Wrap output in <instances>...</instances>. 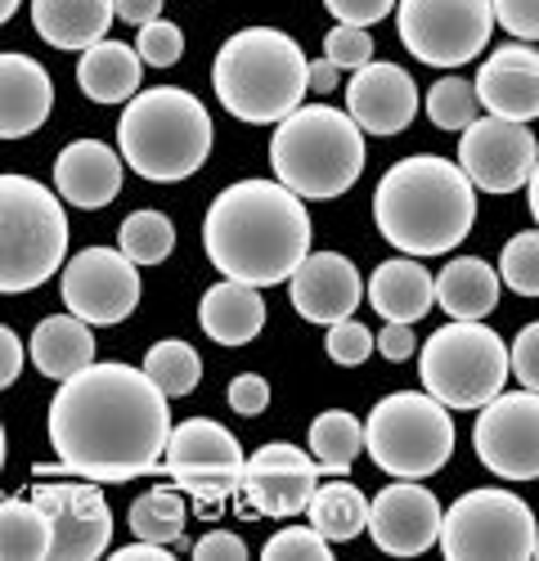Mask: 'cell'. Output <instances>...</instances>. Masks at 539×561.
<instances>
[{
    "label": "cell",
    "mask_w": 539,
    "mask_h": 561,
    "mask_svg": "<svg viewBox=\"0 0 539 561\" xmlns=\"http://www.w3.org/2000/svg\"><path fill=\"white\" fill-rule=\"evenodd\" d=\"M535 162L539 145L526 122H504L485 113L459 139V167L481 194H517L521 184H530Z\"/></svg>",
    "instance_id": "9a60e30c"
},
{
    "label": "cell",
    "mask_w": 539,
    "mask_h": 561,
    "mask_svg": "<svg viewBox=\"0 0 539 561\" xmlns=\"http://www.w3.org/2000/svg\"><path fill=\"white\" fill-rule=\"evenodd\" d=\"M243 467H248V458L230 427L211 423V417H185L180 427H171L162 472L194 503L220 507L225 499L243 494Z\"/></svg>",
    "instance_id": "7c38bea8"
},
{
    "label": "cell",
    "mask_w": 539,
    "mask_h": 561,
    "mask_svg": "<svg viewBox=\"0 0 539 561\" xmlns=\"http://www.w3.org/2000/svg\"><path fill=\"white\" fill-rule=\"evenodd\" d=\"M32 351V364L45 373V378H72V373H81L85 364H95V333H90V323L77 319L72 310L68 314H50L36 323V333L27 342Z\"/></svg>",
    "instance_id": "83f0119b"
},
{
    "label": "cell",
    "mask_w": 539,
    "mask_h": 561,
    "mask_svg": "<svg viewBox=\"0 0 539 561\" xmlns=\"http://www.w3.org/2000/svg\"><path fill=\"white\" fill-rule=\"evenodd\" d=\"M535 557H539V539H535Z\"/></svg>",
    "instance_id": "9f6ffc18"
},
{
    "label": "cell",
    "mask_w": 539,
    "mask_h": 561,
    "mask_svg": "<svg viewBox=\"0 0 539 561\" xmlns=\"http://www.w3.org/2000/svg\"><path fill=\"white\" fill-rule=\"evenodd\" d=\"M374 220L382 239L404 256H445L472 233L477 190L459 162L414 153L378 180Z\"/></svg>",
    "instance_id": "3957f363"
},
{
    "label": "cell",
    "mask_w": 539,
    "mask_h": 561,
    "mask_svg": "<svg viewBox=\"0 0 539 561\" xmlns=\"http://www.w3.org/2000/svg\"><path fill=\"white\" fill-rule=\"evenodd\" d=\"M190 552H194V561H243L248 557V543L234 530H211Z\"/></svg>",
    "instance_id": "bcb514c9"
},
{
    "label": "cell",
    "mask_w": 539,
    "mask_h": 561,
    "mask_svg": "<svg viewBox=\"0 0 539 561\" xmlns=\"http://www.w3.org/2000/svg\"><path fill=\"white\" fill-rule=\"evenodd\" d=\"M359 449H365V423L346 409H329L310 423V454L320 462V472L329 477H346Z\"/></svg>",
    "instance_id": "1f68e13d"
},
{
    "label": "cell",
    "mask_w": 539,
    "mask_h": 561,
    "mask_svg": "<svg viewBox=\"0 0 539 561\" xmlns=\"http://www.w3.org/2000/svg\"><path fill=\"white\" fill-rule=\"evenodd\" d=\"M500 270L485 265L481 256H459L436 274V306L449 319H485L500 306Z\"/></svg>",
    "instance_id": "f1b7e54d"
},
{
    "label": "cell",
    "mask_w": 539,
    "mask_h": 561,
    "mask_svg": "<svg viewBox=\"0 0 539 561\" xmlns=\"http://www.w3.org/2000/svg\"><path fill=\"white\" fill-rule=\"evenodd\" d=\"M113 14H117L122 23L145 27V23L162 19V0H113Z\"/></svg>",
    "instance_id": "681fc988"
},
{
    "label": "cell",
    "mask_w": 539,
    "mask_h": 561,
    "mask_svg": "<svg viewBox=\"0 0 539 561\" xmlns=\"http://www.w3.org/2000/svg\"><path fill=\"white\" fill-rule=\"evenodd\" d=\"M314 490H320V462L306 458V449L288 440L261 445L243 467V499L261 517H275V522L301 517Z\"/></svg>",
    "instance_id": "e0dca14e"
},
{
    "label": "cell",
    "mask_w": 539,
    "mask_h": 561,
    "mask_svg": "<svg viewBox=\"0 0 539 561\" xmlns=\"http://www.w3.org/2000/svg\"><path fill=\"white\" fill-rule=\"evenodd\" d=\"M0 561H50V522L36 499H0Z\"/></svg>",
    "instance_id": "4dcf8cb0"
},
{
    "label": "cell",
    "mask_w": 539,
    "mask_h": 561,
    "mask_svg": "<svg viewBox=\"0 0 539 561\" xmlns=\"http://www.w3.org/2000/svg\"><path fill=\"white\" fill-rule=\"evenodd\" d=\"M324 59L337 64V72H355L374 59V36L369 27H351V23H337L329 36H324Z\"/></svg>",
    "instance_id": "60d3db41"
},
{
    "label": "cell",
    "mask_w": 539,
    "mask_h": 561,
    "mask_svg": "<svg viewBox=\"0 0 539 561\" xmlns=\"http://www.w3.org/2000/svg\"><path fill=\"white\" fill-rule=\"evenodd\" d=\"M310 216L306 198L284 190L279 180H239L220 190L203 220L207 261L252 288L288 284L293 270L310 252Z\"/></svg>",
    "instance_id": "7a4b0ae2"
},
{
    "label": "cell",
    "mask_w": 539,
    "mask_h": 561,
    "mask_svg": "<svg viewBox=\"0 0 539 561\" xmlns=\"http://www.w3.org/2000/svg\"><path fill=\"white\" fill-rule=\"evenodd\" d=\"M19 5H23V0H0V27H5L19 14Z\"/></svg>",
    "instance_id": "db71d44e"
},
{
    "label": "cell",
    "mask_w": 539,
    "mask_h": 561,
    "mask_svg": "<svg viewBox=\"0 0 539 561\" xmlns=\"http://www.w3.org/2000/svg\"><path fill=\"white\" fill-rule=\"evenodd\" d=\"M135 55H140L149 68H175L180 55H185V32L167 19H153L140 27V36H135Z\"/></svg>",
    "instance_id": "ab89813d"
},
{
    "label": "cell",
    "mask_w": 539,
    "mask_h": 561,
    "mask_svg": "<svg viewBox=\"0 0 539 561\" xmlns=\"http://www.w3.org/2000/svg\"><path fill=\"white\" fill-rule=\"evenodd\" d=\"M346 113L365 135H400L418 117V85L400 64L369 59L346 85Z\"/></svg>",
    "instance_id": "d6986e66"
},
{
    "label": "cell",
    "mask_w": 539,
    "mask_h": 561,
    "mask_svg": "<svg viewBox=\"0 0 539 561\" xmlns=\"http://www.w3.org/2000/svg\"><path fill=\"white\" fill-rule=\"evenodd\" d=\"M306 517H310V526L320 530L329 543H351L355 535H365V526H369V499L359 494L351 481H329V485L314 490Z\"/></svg>",
    "instance_id": "f546056e"
},
{
    "label": "cell",
    "mask_w": 539,
    "mask_h": 561,
    "mask_svg": "<svg viewBox=\"0 0 539 561\" xmlns=\"http://www.w3.org/2000/svg\"><path fill=\"white\" fill-rule=\"evenodd\" d=\"M530 216L539 225V162H535V175H530Z\"/></svg>",
    "instance_id": "f5cc1de1"
},
{
    "label": "cell",
    "mask_w": 539,
    "mask_h": 561,
    "mask_svg": "<svg viewBox=\"0 0 539 561\" xmlns=\"http://www.w3.org/2000/svg\"><path fill=\"white\" fill-rule=\"evenodd\" d=\"M270 167L284 190L306 203L342 198L365 171V130L342 108L301 104L275 126Z\"/></svg>",
    "instance_id": "8992f818"
},
{
    "label": "cell",
    "mask_w": 539,
    "mask_h": 561,
    "mask_svg": "<svg viewBox=\"0 0 539 561\" xmlns=\"http://www.w3.org/2000/svg\"><path fill=\"white\" fill-rule=\"evenodd\" d=\"M365 297L387 323H418L436 306V278L418 265V256H395L374 270Z\"/></svg>",
    "instance_id": "cb8c5ba5"
},
{
    "label": "cell",
    "mask_w": 539,
    "mask_h": 561,
    "mask_svg": "<svg viewBox=\"0 0 539 561\" xmlns=\"http://www.w3.org/2000/svg\"><path fill=\"white\" fill-rule=\"evenodd\" d=\"M477 100L490 117L504 122H535L539 117V50L513 41L500 45L477 72Z\"/></svg>",
    "instance_id": "44dd1931"
},
{
    "label": "cell",
    "mask_w": 539,
    "mask_h": 561,
    "mask_svg": "<svg viewBox=\"0 0 539 561\" xmlns=\"http://www.w3.org/2000/svg\"><path fill=\"white\" fill-rule=\"evenodd\" d=\"M500 278L517 297H539V229H526L508 239L500 256Z\"/></svg>",
    "instance_id": "8d00e7d4"
},
{
    "label": "cell",
    "mask_w": 539,
    "mask_h": 561,
    "mask_svg": "<svg viewBox=\"0 0 539 561\" xmlns=\"http://www.w3.org/2000/svg\"><path fill=\"white\" fill-rule=\"evenodd\" d=\"M211 90L230 117L248 126H270V122L279 126L306 100L310 64L288 32L243 27L216 50Z\"/></svg>",
    "instance_id": "277c9868"
},
{
    "label": "cell",
    "mask_w": 539,
    "mask_h": 561,
    "mask_svg": "<svg viewBox=\"0 0 539 561\" xmlns=\"http://www.w3.org/2000/svg\"><path fill=\"white\" fill-rule=\"evenodd\" d=\"M113 0H32V27L55 50H90L113 27Z\"/></svg>",
    "instance_id": "484cf974"
},
{
    "label": "cell",
    "mask_w": 539,
    "mask_h": 561,
    "mask_svg": "<svg viewBox=\"0 0 539 561\" xmlns=\"http://www.w3.org/2000/svg\"><path fill=\"white\" fill-rule=\"evenodd\" d=\"M19 373H23V342H19L14 329H5V323H0V391L14 387Z\"/></svg>",
    "instance_id": "c3c4849f"
},
{
    "label": "cell",
    "mask_w": 539,
    "mask_h": 561,
    "mask_svg": "<svg viewBox=\"0 0 539 561\" xmlns=\"http://www.w3.org/2000/svg\"><path fill=\"white\" fill-rule=\"evenodd\" d=\"M395 32L418 64L463 68L490 45L494 10L490 0H395Z\"/></svg>",
    "instance_id": "8fae6325"
},
{
    "label": "cell",
    "mask_w": 539,
    "mask_h": 561,
    "mask_svg": "<svg viewBox=\"0 0 539 561\" xmlns=\"http://www.w3.org/2000/svg\"><path fill=\"white\" fill-rule=\"evenodd\" d=\"M171 440V409L162 387L130 364H85L59 382L50 400V445L59 472L95 485L149 477Z\"/></svg>",
    "instance_id": "6da1fadb"
},
{
    "label": "cell",
    "mask_w": 539,
    "mask_h": 561,
    "mask_svg": "<svg viewBox=\"0 0 539 561\" xmlns=\"http://www.w3.org/2000/svg\"><path fill=\"white\" fill-rule=\"evenodd\" d=\"M0 467H5V427H0Z\"/></svg>",
    "instance_id": "11a10c76"
},
{
    "label": "cell",
    "mask_w": 539,
    "mask_h": 561,
    "mask_svg": "<svg viewBox=\"0 0 539 561\" xmlns=\"http://www.w3.org/2000/svg\"><path fill=\"white\" fill-rule=\"evenodd\" d=\"M440 517H445V507L432 490H423L418 481H395V485L378 490V499H369L365 535L391 557H418V552L436 548Z\"/></svg>",
    "instance_id": "ac0fdd59"
},
{
    "label": "cell",
    "mask_w": 539,
    "mask_h": 561,
    "mask_svg": "<svg viewBox=\"0 0 539 561\" xmlns=\"http://www.w3.org/2000/svg\"><path fill=\"white\" fill-rule=\"evenodd\" d=\"M64 306L90 329H113L140 306V265L122 248H85L64 265Z\"/></svg>",
    "instance_id": "5bb4252c"
},
{
    "label": "cell",
    "mask_w": 539,
    "mask_h": 561,
    "mask_svg": "<svg viewBox=\"0 0 539 561\" xmlns=\"http://www.w3.org/2000/svg\"><path fill=\"white\" fill-rule=\"evenodd\" d=\"M140 77H145V59L135 55V45L126 41H95L90 50H81L77 59V85L85 100L95 104H126L140 95Z\"/></svg>",
    "instance_id": "4316f807"
},
{
    "label": "cell",
    "mask_w": 539,
    "mask_h": 561,
    "mask_svg": "<svg viewBox=\"0 0 539 561\" xmlns=\"http://www.w3.org/2000/svg\"><path fill=\"white\" fill-rule=\"evenodd\" d=\"M64 256V198L32 175H0V297H19L50 284Z\"/></svg>",
    "instance_id": "52a82bcc"
},
{
    "label": "cell",
    "mask_w": 539,
    "mask_h": 561,
    "mask_svg": "<svg viewBox=\"0 0 539 561\" xmlns=\"http://www.w3.org/2000/svg\"><path fill=\"white\" fill-rule=\"evenodd\" d=\"M113 561H167V543H149V539H135L130 548H117Z\"/></svg>",
    "instance_id": "f907efd6"
},
{
    "label": "cell",
    "mask_w": 539,
    "mask_h": 561,
    "mask_svg": "<svg viewBox=\"0 0 539 561\" xmlns=\"http://www.w3.org/2000/svg\"><path fill=\"white\" fill-rule=\"evenodd\" d=\"M477 458L504 481H539V391H500L477 409Z\"/></svg>",
    "instance_id": "4fadbf2b"
},
{
    "label": "cell",
    "mask_w": 539,
    "mask_h": 561,
    "mask_svg": "<svg viewBox=\"0 0 539 561\" xmlns=\"http://www.w3.org/2000/svg\"><path fill=\"white\" fill-rule=\"evenodd\" d=\"M265 561H329V539L314 526H284L265 539Z\"/></svg>",
    "instance_id": "74e56055"
},
{
    "label": "cell",
    "mask_w": 539,
    "mask_h": 561,
    "mask_svg": "<svg viewBox=\"0 0 539 561\" xmlns=\"http://www.w3.org/2000/svg\"><path fill=\"white\" fill-rule=\"evenodd\" d=\"M324 10H329L337 23L374 27V23H382V19L395 10V0H324Z\"/></svg>",
    "instance_id": "ee69618b"
},
{
    "label": "cell",
    "mask_w": 539,
    "mask_h": 561,
    "mask_svg": "<svg viewBox=\"0 0 539 561\" xmlns=\"http://www.w3.org/2000/svg\"><path fill=\"white\" fill-rule=\"evenodd\" d=\"M145 373L162 387L167 400H180V396H190L198 382H203V359L190 342H180V337H167L158 346H149L145 355Z\"/></svg>",
    "instance_id": "836d02e7"
},
{
    "label": "cell",
    "mask_w": 539,
    "mask_h": 561,
    "mask_svg": "<svg viewBox=\"0 0 539 561\" xmlns=\"http://www.w3.org/2000/svg\"><path fill=\"white\" fill-rule=\"evenodd\" d=\"M535 512L513 490H468L440 517V552L449 561H526L535 557Z\"/></svg>",
    "instance_id": "30bf717a"
},
{
    "label": "cell",
    "mask_w": 539,
    "mask_h": 561,
    "mask_svg": "<svg viewBox=\"0 0 539 561\" xmlns=\"http://www.w3.org/2000/svg\"><path fill=\"white\" fill-rule=\"evenodd\" d=\"M225 396H230V409L243 413V417H256V413L270 409V382L261 378V373H239Z\"/></svg>",
    "instance_id": "f6af8a7d"
},
{
    "label": "cell",
    "mask_w": 539,
    "mask_h": 561,
    "mask_svg": "<svg viewBox=\"0 0 539 561\" xmlns=\"http://www.w3.org/2000/svg\"><path fill=\"white\" fill-rule=\"evenodd\" d=\"M32 499L50 522V561H95L113 543V507L95 481L36 485Z\"/></svg>",
    "instance_id": "2e32d148"
},
{
    "label": "cell",
    "mask_w": 539,
    "mask_h": 561,
    "mask_svg": "<svg viewBox=\"0 0 539 561\" xmlns=\"http://www.w3.org/2000/svg\"><path fill=\"white\" fill-rule=\"evenodd\" d=\"M117 153L153 184L190 180L211 153V113L180 85L140 90L117 122Z\"/></svg>",
    "instance_id": "5b68a950"
},
{
    "label": "cell",
    "mask_w": 539,
    "mask_h": 561,
    "mask_svg": "<svg viewBox=\"0 0 539 561\" xmlns=\"http://www.w3.org/2000/svg\"><path fill=\"white\" fill-rule=\"evenodd\" d=\"M288 297L306 323L329 329L337 319H351L355 306L365 301V278L342 252H306V261L288 278Z\"/></svg>",
    "instance_id": "ffe728a7"
},
{
    "label": "cell",
    "mask_w": 539,
    "mask_h": 561,
    "mask_svg": "<svg viewBox=\"0 0 539 561\" xmlns=\"http://www.w3.org/2000/svg\"><path fill=\"white\" fill-rule=\"evenodd\" d=\"M490 10L517 41H539V0H490Z\"/></svg>",
    "instance_id": "7bdbcfd3"
},
{
    "label": "cell",
    "mask_w": 539,
    "mask_h": 561,
    "mask_svg": "<svg viewBox=\"0 0 539 561\" xmlns=\"http://www.w3.org/2000/svg\"><path fill=\"white\" fill-rule=\"evenodd\" d=\"M130 522V535L135 539H149V543H180V535H185V522H190V507L185 499H180V490H145L140 499L130 503L126 512Z\"/></svg>",
    "instance_id": "d6a6232c"
},
{
    "label": "cell",
    "mask_w": 539,
    "mask_h": 561,
    "mask_svg": "<svg viewBox=\"0 0 539 561\" xmlns=\"http://www.w3.org/2000/svg\"><path fill=\"white\" fill-rule=\"evenodd\" d=\"M418 351V337H414V323H387L378 333V355L391 359V364H404Z\"/></svg>",
    "instance_id": "7dc6e473"
},
{
    "label": "cell",
    "mask_w": 539,
    "mask_h": 561,
    "mask_svg": "<svg viewBox=\"0 0 539 561\" xmlns=\"http://www.w3.org/2000/svg\"><path fill=\"white\" fill-rule=\"evenodd\" d=\"M508 368L526 391H539V319L526 323V329L517 333V342L508 346Z\"/></svg>",
    "instance_id": "b9f144b4"
},
{
    "label": "cell",
    "mask_w": 539,
    "mask_h": 561,
    "mask_svg": "<svg viewBox=\"0 0 539 561\" xmlns=\"http://www.w3.org/2000/svg\"><path fill=\"white\" fill-rule=\"evenodd\" d=\"M55 108V81L32 55L5 50L0 55V139L36 135L50 122Z\"/></svg>",
    "instance_id": "603a6c76"
},
{
    "label": "cell",
    "mask_w": 539,
    "mask_h": 561,
    "mask_svg": "<svg viewBox=\"0 0 539 561\" xmlns=\"http://www.w3.org/2000/svg\"><path fill=\"white\" fill-rule=\"evenodd\" d=\"M427 117L440 130H468L481 117V100H477V85L463 77H440L427 90Z\"/></svg>",
    "instance_id": "d590c367"
},
{
    "label": "cell",
    "mask_w": 539,
    "mask_h": 561,
    "mask_svg": "<svg viewBox=\"0 0 539 561\" xmlns=\"http://www.w3.org/2000/svg\"><path fill=\"white\" fill-rule=\"evenodd\" d=\"M365 449L395 481L436 477L455 454V417L427 391H391L369 413Z\"/></svg>",
    "instance_id": "ba28073f"
},
{
    "label": "cell",
    "mask_w": 539,
    "mask_h": 561,
    "mask_svg": "<svg viewBox=\"0 0 539 561\" xmlns=\"http://www.w3.org/2000/svg\"><path fill=\"white\" fill-rule=\"evenodd\" d=\"M198 323L203 333L220 346H248L265 329V301L261 288L239 284V278H220L198 301Z\"/></svg>",
    "instance_id": "d4e9b609"
},
{
    "label": "cell",
    "mask_w": 539,
    "mask_h": 561,
    "mask_svg": "<svg viewBox=\"0 0 539 561\" xmlns=\"http://www.w3.org/2000/svg\"><path fill=\"white\" fill-rule=\"evenodd\" d=\"M337 64H329V59H314L310 64V90L314 95H329V90H337Z\"/></svg>",
    "instance_id": "816d5d0a"
},
{
    "label": "cell",
    "mask_w": 539,
    "mask_h": 561,
    "mask_svg": "<svg viewBox=\"0 0 539 561\" xmlns=\"http://www.w3.org/2000/svg\"><path fill=\"white\" fill-rule=\"evenodd\" d=\"M55 194L81 211H100L122 194V153L104 139H72L55 158Z\"/></svg>",
    "instance_id": "7402d4cb"
},
{
    "label": "cell",
    "mask_w": 539,
    "mask_h": 561,
    "mask_svg": "<svg viewBox=\"0 0 539 561\" xmlns=\"http://www.w3.org/2000/svg\"><path fill=\"white\" fill-rule=\"evenodd\" d=\"M418 373L427 396H436L445 409H481L513 378L508 342L481 319H449L423 342Z\"/></svg>",
    "instance_id": "9c48e42d"
},
{
    "label": "cell",
    "mask_w": 539,
    "mask_h": 561,
    "mask_svg": "<svg viewBox=\"0 0 539 561\" xmlns=\"http://www.w3.org/2000/svg\"><path fill=\"white\" fill-rule=\"evenodd\" d=\"M374 346H378V337H374L359 319H337V323H329L324 351H329L333 364H342V368H359V364L374 355Z\"/></svg>",
    "instance_id": "f35d334b"
},
{
    "label": "cell",
    "mask_w": 539,
    "mask_h": 561,
    "mask_svg": "<svg viewBox=\"0 0 539 561\" xmlns=\"http://www.w3.org/2000/svg\"><path fill=\"white\" fill-rule=\"evenodd\" d=\"M117 248L135 261V265H162L175 248V225L162 211H130L117 225Z\"/></svg>",
    "instance_id": "e575fe53"
}]
</instances>
